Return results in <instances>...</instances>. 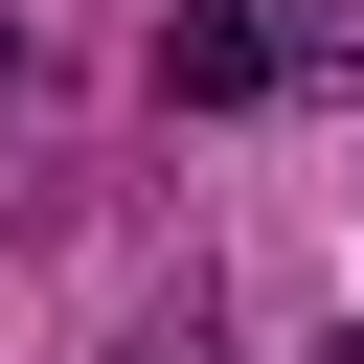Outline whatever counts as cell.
Segmentation results:
<instances>
[{
    "mask_svg": "<svg viewBox=\"0 0 364 364\" xmlns=\"http://www.w3.org/2000/svg\"><path fill=\"white\" fill-rule=\"evenodd\" d=\"M250 91H296L273 0H159V114H250Z\"/></svg>",
    "mask_w": 364,
    "mask_h": 364,
    "instance_id": "1",
    "label": "cell"
},
{
    "mask_svg": "<svg viewBox=\"0 0 364 364\" xmlns=\"http://www.w3.org/2000/svg\"><path fill=\"white\" fill-rule=\"evenodd\" d=\"M91 364H228V296H205V273H182V296H136V318H114V341H91Z\"/></svg>",
    "mask_w": 364,
    "mask_h": 364,
    "instance_id": "2",
    "label": "cell"
},
{
    "mask_svg": "<svg viewBox=\"0 0 364 364\" xmlns=\"http://www.w3.org/2000/svg\"><path fill=\"white\" fill-rule=\"evenodd\" d=\"M0 91H46V23H23V0H0Z\"/></svg>",
    "mask_w": 364,
    "mask_h": 364,
    "instance_id": "3",
    "label": "cell"
},
{
    "mask_svg": "<svg viewBox=\"0 0 364 364\" xmlns=\"http://www.w3.org/2000/svg\"><path fill=\"white\" fill-rule=\"evenodd\" d=\"M341 364H364V318H341Z\"/></svg>",
    "mask_w": 364,
    "mask_h": 364,
    "instance_id": "4",
    "label": "cell"
}]
</instances>
